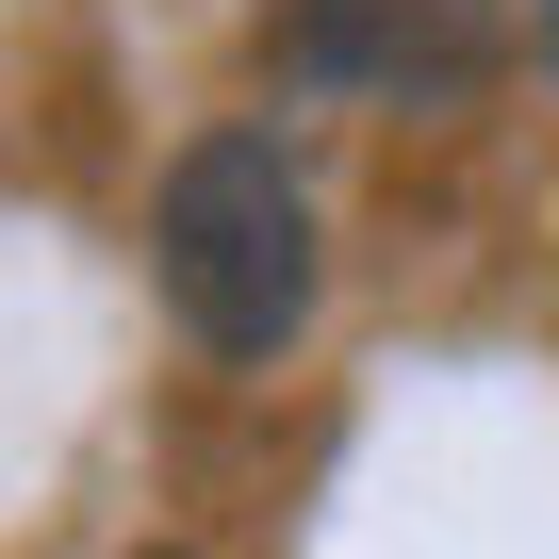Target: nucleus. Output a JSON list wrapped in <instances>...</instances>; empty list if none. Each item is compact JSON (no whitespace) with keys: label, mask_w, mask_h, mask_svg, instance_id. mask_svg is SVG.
Masks as SVG:
<instances>
[{"label":"nucleus","mask_w":559,"mask_h":559,"mask_svg":"<svg viewBox=\"0 0 559 559\" xmlns=\"http://www.w3.org/2000/svg\"><path fill=\"white\" fill-rule=\"evenodd\" d=\"M510 50V0H297L280 17V83L313 99H461Z\"/></svg>","instance_id":"nucleus-2"},{"label":"nucleus","mask_w":559,"mask_h":559,"mask_svg":"<svg viewBox=\"0 0 559 559\" xmlns=\"http://www.w3.org/2000/svg\"><path fill=\"white\" fill-rule=\"evenodd\" d=\"M165 313L214 362H280L313 330V181L280 132H198L165 165Z\"/></svg>","instance_id":"nucleus-1"},{"label":"nucleus","mask_w":559,"mask_h":559,"mask_svg":"<svg viewBox=\"0 0 559 559\" xmlns=\"http://www.w3.org/2000/svg\"><path fill=\"white\" fill-rule=\"evenodd\" d=\"M543 67H559V0H543Z\"/></svg>","instance_id":"nucleus-3"}]
</instances>
